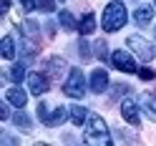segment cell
<instances>
[{
	"mask_svg": "<svg viewBox=\"0 0 156 146\" xmlns=\"http://www.w3.org/2000/svg\"><path fill=\"white\" fill-rule=\"evenodd\" d=\"M66 61L63 58H51V61L45 63V71H48V76H51V78H61V76L66 73Z\"/></svg>",
	"mask_w": 156,
	"mask_h": 146,
	"instance_id": "30bf717a",
	"label": "cell"
},
{
	"mask_svg": "<svg viewBox=\"0 0 156 146\" xmlns=\"http://www.w3.org/2000/svg\"><path fill=\"white\" fill-rule=\"evenodd\" d=\"M139 76H141L144 81H151V78H156V71H151V68H141Z\"/></svg>",
	"mask_w": 156,
	"mask_h": 146,
	"instance_id": "d4e9b609",
	"label": "cell"
},
{
	"mask_svg": "<svg viewBox=\"0 0 156 146\" xmlns=\"http://www.w3.org/2000/svg\"><path fill=\"white\" fill-rule=\"evenodd\" d=\"M20 5H23V10H25V13L38 10V8H35V0H20Z\"/></svg>",
	"mask_w": 156,
	"mask_h": 146,
	"instance_id": "484cf974",
	"label": "cell"
},
{
	"mask_svg": "<svg viewBox=\"0 0 156 146\" xmlns=\"http://www.w3.org/2000/svg\"><path fill=\"white\" fill-rule=\"evenodd\" d=\"M8 8H10V0H3V13H8Z\"/></svg>",
	"mask_w": 156,
	"mask_h": 146,
	"instance_id": "f1b7e54d",
	"label": "cell"
},
{
	"mask_svg": "<svg viewBox=\"0 0 156 146\" xmlns=\"http://www.w3.org/2000/svg\"><path fill=\"white\" fill-rule=\"evenodd\" d=\"M86 144H96V146H108L111 136H108V126L98 113H88V123H86Z\"/></svg>",
	"mask_w": 156,
	"mask_h": 146,
	"instance_id": "6da1fadb",
	"label": "cell"
},
{
	"mask_svg": "<svg viewBox=\"0 0 156 146\" xmlns=\"http://www.w3.org/2000/svg\"><path fill=\"white\" fill-rule=\"evenodd\" d=\"M58 20H61V25L66 28V30H78V23H76V18H73L71 13H68V10H61Z\"/></svg>",
	"mask_w": 156,
	"mask_h": 146,
	"instance_id": "e0dca14e",
	"label": "cell"
},
{
	"mask_svg": "<svg viewBox=\"0 0 156 146\" xmlns=\"http://www.w3.org/2000/svg\"><path fill=\"white\" fill-rule=\"evenodd\" d=\"M0 51H3V58H5V61H13V58H15V43H13V38H10V35H5V38H3V43H0Z\"/></svg>",
	"mask_w": 156,
	"mask_h": 146,
	"instance_id": "9a60e30c",
	"label": "cell"
},
{
	"mask_svg": "<svg viewBox=\"0 0 156 146\" xmlns=\"http://www.w3.org/2000/svg\"><path fill=\"white\" fill-rule=\"evenodd\" d=\"M96 58H101V61L108 58V45H106V41H98V43H96Z\"/></svg>",
	"mask_w": 156,
	"mask_h": 146,
	"instance_id": "44dd1931",
	"label": "cell"
},
{
	"mask_svg": "<svg viewBox=\"0 0 156 146\" xmlns=\"http://www.w3.org/2000/svg\"><path fill=\"white\" fill-rule=\"evenodd\" d=\"M126 20H129V13H126V5L123 3L113 0V3L106 5V10H103V30L106 33L121 30V28L126 25Z\"/></svg>",
	"mask_w": 156,
	"mask_h": 146,
	"instance_id": "7a4b0ae2",
	"label": "cell"
},
{
	"mask_svg": "<svg viewBox=\"0 0 156 146\" xmlns=\"http://www.w3.org/2000/svg\"><path fill=\"white\" fill-rule=\"evenodd\" d=\"M93 30H96V15L93 13H86L83 20L78 23V33H81V35H91Z\"/></svg>",
	"mask_w": 156,
	"mask_h": 146,
	"instance_id": "4fadbf2b",
	"label": "cell"
},
{
	"mask_svg": "<svg viewBox=\"0 0 156 146\" xmlns=\"http://www.w3.org/2000/svg\"><path fill=\"white\" fill-rule=\"evenodd\" d=\"M66 119H71V109H66V106H58V109L51 113V119H48L45 126H61Z\"/></svg>",
	"mask_w": 156,
	"mask_h": 146,
	"instance_id": "7c38bea8",
	"label": "cell"
},
{
	"mask_svg": "<svg viewBox=\"0 0 156 146\" xmlns=\"http://www.w3.org/2000/svg\"><path fill=\"white\" fill-rule=\"evenodd\" d=\"M154 8L151 5H141V8H136V13H133V20H136V25H149L151 23V18H154Z\"/></svg>",
	"mask_w": 156,
	"mask_h": 146,
	"instance_id": "8fae6325",
	"label": "cell"
},
{
	"mask_svg": "<svg viewBox=\"0 0 156 146\" xmlns=\"http://www.w3.org/2000/svg\"><path fill=\"white\" fill-rule=\"evenodd\" d=\"M38 119H41L43 123H48V119H51V111H48V106L41 101V103H38Z\"/></svg>",
	"mask_w": 156,
	"mask_h": 146,
	"instance_id": "7402d4cb",
	"label": "cell"
},
{
	"mask_svg": "<svg viewBox=\"0 0 156 146\" xmlns=\"http://www.w3.org/2000/svg\"><path fill=\"white\" fill-rule=\"evenodd\" d=\"M121 116H123V119L129 121L131 126H139V123H141L139 106H136V101H131V98H126V101L121 103Z\"/></svg>",
	"mask_w": 156,
	"mask_h": 146,
	"instance_id": "8992f818",
	"label": "cell"
},
{
	"mask_svg": "<svg viewBox=\"0 0 156 146\" xmlns=\"http://www.w3.org/2000/svg\"><path fill=\"white\" fill-rule=\"evenodd\" d=\"M129 91H131L129 86H123V83H116V86H113V98H119V96H126Z\"/></svg>",
	"mask_w": 156,
	"mask_h": 146,
	"instance_id": "cb8c5ba5",
	"label": "cell"
},
{
	"mask_svg": "<svg viewBox=\"0 0 156 146\" xmlns=\"http://www.w3.org/2000/svg\"><path fill=\"white\" fill-rule=\"evenodd\" d=\"M106 86H108V73H106L103 68L93 71V73H91V91H93V93H103Z\"/></svg>",
	"mask_w": 156,
	"mask_h": 146,
	"instance_id": "ba28073f",
	"label": "cell"
},
{
	"mask_svg": "<svg viewBox=\"0 0 156 146\" xmlns=\"http://www.w3.org/2000/svg\"><path fill=\"white\" fill-rule=\"evenodd\" d=\"M35 8L43 13H53L55 10V0H35Z\"/></svg>",
	"mask_w": 156,
	"mask_h": 146,
	"instance_id": "ffe728a7",
	"label": "cell"
},
{
	"mask_svg": "<svg viewBox=\"0 0 156 146\" xmlns=\"http://www.w3.org/2000/svg\"><path fill=\"white\" fill-rule=\"evenodd\" d=\"M13 123L18 126V129H23V131H30V119H28V116H25L23 111L13 116Z\"/></svg>",
	"mask_w": 156,
	"mask_h": 146,
	"instance_id": "d6986e66",
	"label": "cell"
},
{
	"mask_svg": "<svg viewBox=\"0 0 156 146\" xmlns=\"http://www.w3.org/2000/svg\"><path fill=\"white\" fill-rule=\"evenodd\" d=\"M8 78H10L13 83H20V81L25 78V66H23V63L10 66V68H8Z\"/></svg>",
	"mask_w": 156,
	"mask_h": 146,
	"instance_id": "2e32d148",
	"label": "cell"
},
{
	"mask_svg": "<svg viewBox=\"0 0 156 146\" xmlns=\"http://www.w3.org/2000/svg\"><path fill=\"white\" fill-rule=\"evenodd\" d=\"M78 53H81V61H88V58H91V48H88V43H86V41H81Z\"/></svg>",
	"mask_w": 156,
	"mask_h": 146,
	"instance_id": "603a6c76",
	"label": "cell"
},
{
	"mask_svg": "<svg viewBox=\"0 0 156 146\" xmlns=\"http://www.w3.org/2000/svg\"><path fill=\"white\" fill-rule=\"evenodd\" d=\"M28 88L33 96H43L48 91V76L45 73H30L28 76Z\"/></svg>",
	"mask_w": 156,
	"mask_h": 146,
	"instance_id": "52a82bcc",
	"label": "cell"
},
{
	"mask_svg": "<svg viewBox=\"0 0 156 146\" xmlns=\"http://www.w3.org/2000/svg\"><path fill=\"white\" fill-rule=\"evenodd\" d=\"M71 121H73L76 126H81V123H86V121H88V109H83L81 103H76V106H71Z\"/></svg>",
	"mask_w": 156,
	"mask_h": 146,
	"instance_id": "5bb4252c",
	"label": "cell"
},
{
	"mask_svg": "<svg viewBox=\"0 0 156 146\" xmlns=\"http://www.w3.org/2000/svg\"><path fill=\"white\" fill-rule=\"evenodd\" d=\"M111 63L119 68V71H123V73H139V68H136V63H133V58H131L129 51H113L111 53Z\"/></svg>",
	"mask_w": 156,
	"mask_h": 146,
	"instance_id": "5b68a950",
	"label": "cell"
},
{
	"mask_svg": "<svg viewBox=\"0 0 156 146\" xmlns=\"http://www.w3.org/2000/svg\"><path fill=\"white\" fill-rule=\"evenodd\" d=\"M141 103H144L146 116H149L151 121H156V103H154V98H151V96H144V98H141Z\"/></svg>",
	"mask_w": 156,
	"mask_h": 146,
	"instance_id": "ac0fdd59",
	"label": "cell"
},
{
	"mask_svg": "<svg viewBox=\"0 0 156 146\" xmlns=\"http://www.w3.org/2000/svg\"><path fill=\"white\" fill-rule=\"evenodd\" d=\"M0 119H3V121L10 119V111H8V106H5V103H0Z\"/></svg>",
	"mask_w": 156,
	"mask_h": 146,
	"instance_id": "83f0119b",
	"label": "cell"
},
{
	"mask_svg": "<svg viewBox=\"0 0 156 146\" xmlns=\"http://www.w3.org/2000/svg\"><path fill=\"white\" fill-rule=\"evenodd\" d=\"M25 28H28V35H38V23L25 20Z\"/></svg>",
	"mask_w": 156,
	"mask_h": 146,
	"instance_id": "4316f807",
	"label": "cell"
},
{
	"mask_svg": "<svg viewBox=\"0 0 156 146\" xmlns=\"http://www.w3.org/2000/svg\"><path fill=\"white\" fill-rule=\"evenodd\" d=\"M126 45L131 48V51L141 58L144 63H149V61H154V55H156V51H154V45L146 41V38H141V35H129V41H126Z\"/></svg>",
	"mask_w": 156,
	"mask_h": 146,
	"instance_id": "277c9868",
	"label": "cell"
},
{
	"mask_svg": "<svg viewBox=\"0 0 156 146\" xmlns=\"http://www.w3.org/2000/svg\"><path fill=\"white\" fill-rule=\"evenodd\" d=\"M63 93L71 96V98H83L86 96V76L81 68H71V73L63 83Z\"/></svg>",
	"mask_w": 156,
	"mask_h": 146,
	"instance_id": "3957f363",
	"label": "cell"
},
{
	"mask_svg": "<svg viewBox=\"0 0 156 146\" xmlns=\"http://www.w3.org/2000/svg\"><path fill=\"white\" fill-rule=\"evenodd\" d=\"M5 98L10 101L15 109H23V106L28 103V93H25V91H20L18 86H13V88H8V91H5Z\"/></svg>",
	"mask_w": 156,
	"mask_h": 146,
	"instance_id": "9c48e42d",
	"label": "cell"
}]
</instances>
